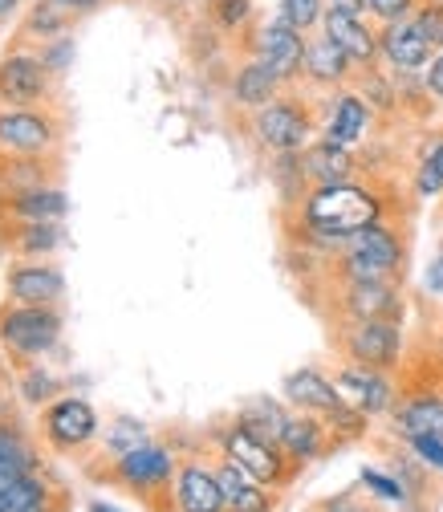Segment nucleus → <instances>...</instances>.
Instances as JSON below:
<instances>
[{"mask_svg": "<svg viewBox=\"0 0 443 512\" xmlns=\"http://www.w3.org/2000/svg\"><path fill=\"white\" fill-rule=\"evenodd\" d=\"M175 496H179V508H183V512H220V508L228 504V500H224V488H220V476L208 472V468H200V464H192V468L179 472Z\"/></svg>", "mask_w": 443, "mask_h": 512, "instance_id": "obj_15", "label": "nucleus"}, {"mask_svg": "<svg viewBox=\"0 0 443 512\" xmlns=\"http://www.w3.org/2000/svg\"><path fill=\"white\" fill-rule=\"evenodd\" d=\"M53 5H61V9H90L94 0H53Z\"/></svg>", "mask_w": 443, "mask_h": 512, "instance_id": "obj_41", "label": "nucleus"}, {"mask_svg": "<svg viewBox=\"0 0 443 512\" xmlns=\"http://www.w3.org/2000/svg\"><path fill=\"white\" fill-rule=\"evenodd\" d=\"M395 419H399V431L407 439H415V435L443 439V399L439 395H415V399H407Z\"/></svg>", "mask_w": 443, "mask_h": 512, "instance_id": "obj_21", "label": "nucleus"}, {"mask_svg": "<svg viewBox=\"0 0 443 512\" xmlns=\"http://www.w3.org/2000/svg\"><path fill=\"white\" fill-rule=\"evenodd\" d=\"M13 212L17 216H29V220H57L61 212H66V196L61 191H21V196L13 200Z\"/></svg>", "mask_w": 443, "mask_h": 512, "instance_id": "obj_26", "label": "nucleus"}, {"mask_svg": "<svg viewBox=\"0 0 443 512\" xmlns=\"http://www.w3.org/2000/svg\"><path fill=\"white\" fill-rule=\"evenodd\" d=\"M338 395L346 399V407L362 411V415H378L391 407V387L387 378L378 370H366V366H346L338 374Z\"/></svg>", "mask_w": 443, "mask_h": 512, "instance_id": "obj_10", "label": "nucleus"}, {"mask_svg": "<svg viewBox=\"0 0 443 512\" xmlns=\"http://www.w3.org/2000/svg\"><path fill=\"white\" fill-rule=\"evenodd\" d=\"M322 25H326V37L338 41V49L354 61V66H374V57L383 53V49H378V37H374V33L366 29V21L354 17V13L330 9V13L322 17Z\"/></svg>", "mask_w": 443, "mask_h": 512, "instance_id": "obj_11", "label": "nucleus"}, {"mask_svg": "<svg viewBox=\"0 0 443 512\" xmlns=\"http://www.w3.org/2000/svg\"><path fill=\"white\" fill-rule=\"evenodd\" d=\"M366 118H370V114H366V102L354 98V94H342L338 106H334V118H330V126H326V143H338V147L358 143L362 131H366Z\"/></svg>", "mask_w": 443, "mask_h": 512, "instance_id": "obj_23", "label": "nucleus"}, {"mask_svg": "<svg viewBox=\"0 0 443 512\" xmlns=\"http://www.w3.org/2000/svg\"><path fill=\"white\" fill-rule=\"evenodd\" d=\"M45 427H49L57 447H78V443H86L98 431V419H94V411L82 399H66V403H57L49 411Z\"/></svg>", "mask_w": 443, "mask_h": 512, "instance_id": "obj_16", "label": "nucleus"}, {"mask_svg": "<svg viewBox=\"0 0 443 512\" xmlns=\"http://www.w3.org/2000/svg\"><path fill=\"white\" fill-rule=\"evenodd\" d=\"M13 5H17V0H0V17H5V13H13Z\"/></svg>", "mask_w": 443, "mask_h": 512, "instance_id": "obj_42", "label": "nucleus"}, {"mask_svg": "<svg viewBox=\"0 0 443 512\" xmlns=\"http://www.w3.org/2000/svg\"><path fill=\"white\" fill-rule=\"evenodd\" d=\"M378 216H383L378 196L366 187H354V183L318 187L305 204V228L318 240H350L354 232L378 224Z\"/></svg>", "mask_w": 443, "mask_h": 512, "instance_id": "obj_1", "label": "nucleus"}, {"mask_svg": "<svg viewBox=\"0 0 443 512\" xmlns=\"http://www.w3.org/2000/svg\"><path fill=\"white\" fill-rule=\"evenodd\" d=\"M427 289L443 293V252H439V261H435V265H431V273H427Z\"/></svg>", "mask_w": 443, "mask_h": 512, "instance_id": "obj_39", "label": "nucleus"}, {"mask_svg": "<svg viewBox=\"0 0 443 512\" xmlns=\"http://www.w3.org/2000/svg\"><path fill=\"white\" fill-rule=\"evenodd\" d=\"M281 17L293 25V29H309V25H318L326 13H322V0H281Z\"/></svg>", "mask_w": 443, "mask_h": 512, "instance_id": "obj_27", "label": "nucleus"}, {"mask_svg": "<svg viewBox=\"0 0 443 512\" xmlns=\"http://www.w3.org/2000/svg\"><path fill=\"white\" fill-rule=\"evenodd\" d=\"M342 346H346L350 366L391 370L399 362V326L395 322H350Z\"/></svg>", "mask_w": 443, "mask_h": 512, "instance_id": "obj_3", "label": "nucleus"}, {"mask_svg": "<svg viewBox=\"0 0 443 512\" xmlns=\"http://www.w3.org/2000/svg\"><path fill=\"white\" fill-rule=\"evenodd\" d=\"M281 447L293 460H309L322 452V423L318 419H289L281 431Z\"/></svg>", "mask_w": 443, "mask_h": 512, "instance_id": "obj_25", "label": "nucleus"}, {"mask_svg": "<svg viewBox=\"0 0 443 512\" xmlns=\"http://www.w3.org/2000/svg\"><path fill=\"white\" fill-rule=\"evenodd\" d=\"M362 480H366L370 488H378V496H387V500H399V496H403L395 480H387V476H378V472H362Z\"/></svg>", "mask_w": 443, "mask_h": 512, "instance_id": "obj_36", "label": "nucleus"}, {"mask_svg": "<svg viewBox=\"0 0 443 512\" xmlns=\"http://www.w3.org/2000/svg\"><path fill=\"white\" fill-rule=\"evenodd\" d=\"M110 447H114L118 456L135 452V447H147V431H143L139 423H118V427L110 431Z\"/></svg>", "mask_w": 443, "mask_h": 512, "instance_id": "obj_32", "label": "nucleus"}, {"mask_svg": "<svg viewBox=\"0 0 443 512\" xmlns=\"http://www.w3.org/2000/svg\"><path fill=\"white\" fill-rule=\"evenodd\" d=\"M90 512H114V508H110V504H94Z\"/></svg>", "mask_w": 443, "mask_h": 512, "instance_id": "obj_43", "label": "nucleus"}, {"mask_svg": "<svg viewBox=\"0 0 443 512\" xmlns=\"http://www.w3.org/2000/svg\"><path fill=\"white\" fill-rule=\"evenodd\" d=\"M330 9H342V13L362 17V13H366V0H330Z\"/></svg>", "mask_w": 443, "mask_h": 512, "instance_id": "obj_40", "label": "nucleus"}, {"mask_svg": "<svg viewBox=\"0 0 443 512\" xmlns=\"http://www.w3.org/2000/svg\"><path fill=\"white\" fill-rule=\"evenodd\" d=\"M427 90H431L435 98H443V53L427 66Z\"/></svg>", "mask_w": 443, "mask_h": 512, "instance_id": "obj_37", "label": "nucleus"}, {"mask_svg": "<svg viewBox=\"0 0 443 512\" xmlns=\"http://www.w3.org/2000/svg\"><path fill=\"white\" fill-rule=\"evenodd\" d=\"M378 49L387 53V61L395 70H423L431 66V41L419 33L415 17L407 21H395V25H383V33H378Z\"/></svg>", "mask_w": 443, "mask_h": 512, "instance_id": "obj_9", "label": "nucleus"}, {"mask_svg": "<svg viewBox=\"0 0 443 512\" xmlns=\"http://www.w3.org/2000/svg\"><path fill=\"white\" fill-rule=\"evenodd\" d=\"M411 443H415V452H419L427 464L443 468V439H435V435H415Z\"/></svg>", "mask_w": 443, "mask_h": 512, "instance_id": "obj_35", "label": "nucleus"}, {"mask_svg": "<svg viewBox=\"0 0 443 512\" xmlns=\"http://www.w3.org/2000/svg\"><path fill=\"white\" fill-rule=\"evenodd\" d=\"M350 66L354 61L338 49V41L334 37H313V41H305V61H301V74L309 78V82H318V86H338V82H346L350 78Z\"/></svg>", "mask_w": 443, "mask_h": 512, "instance_id": "obj_13", "label": "nucleus"}, {"mask_svg": "<svg viewBox=\"0 0 443 512\" xmlns=\"http://www.w3.org/2000/svg\"><path fill=\"white\" fill-rule=\"evenodd\" d=\"M252 53H257L281 82H293L301 74V61H305V37L285 17H277V21L257 29V37H252Z\"/></svg>", "mask_w": 443, "mask_h": 512, "instance_id": "obj_4", "label": "nucleus"}, {"mask_svg": "<svg viewBox=\"0 0 443 512\" xmlns=\"http://www.w3.org/2000/svg\"><path fill=\"white\" fill-rule=\"evenodd\" d=\"M171 472H175L171 456L159 452V447H151V443L147 447H135V452H126V456H118V476L126 484H135V488H159V484L171 480Z\"/></svg>", "mask_w": 443, "mask_h": 512, "instance_id": "obj_17", "label": "nucleus"}, {"mask_svg": "<svg viewBox=\"0 0 443 512\" xmlns=\"http://www.w3.org/2000/svg\"><path fill=\"white\" fill-rule=\"evenodd\" d=\"M224 447H228V460L240 464L252 480H265V484L281 480V452H277L273 439H265V435H257L252 427L236 423V427L224 435Z\"/></svg>", "mask_w": 443, "mask_h": 512, "instance_id": "obj_5", "label": "nucleus"}, {"mask_svg": "<svg viewBox=\"0 0 443 512\" xmlns=\"http://www.w3.org/2000/svg\"><path fill=\"white\" fill-rule=\"evenodd\" d=\"M403 265V244L391 228L370 224L346 240V281H387Z\"/></svg>", "mask_w": 443, "mask_h": 512, "instance_id": "obj_2", "label": "nucleus"}, {"mask_svg": "<svg viewBox=\"0 0 443 512\" xmlns=\"http://www.w3.org/2000/svg\"><path fill=\"white\" fill-rule=\"evenodd\" d=\"M29 452H25V443L13 435V431H5L0 427V468H9V472H29Z\"/></svg>", "mask_w": 443, "mask_h": 512, "instance_id": "obj_29", "label": "nucleus"}, {"mask_svg": "<svg viewBox=\"0 0 443 512\" xmlns=\"http://www.w3.org/2000/svg\"><path fill=\"white\" fill-rule=\"evenodd\" d=\"M257 135H261V143L273 147V151H297V147H305V139H309V110L297 106V102L277 98V102H269V106L257 114Z\"/></svg>", "mask_w": 443, "mask_h": 512, "instance_id": "obj_6", "label": "nucleus"}, {"mask_svg": "<svg viewBox=\"0 0 443 512\" xmlns=\"http://www.w3.org/2000/svg\"><path fill=\"white\" fill-rule=\"evenodd\" d=\"M0 334H5V342L17 346L21 354H41L57 342V317L45 305H21V309L0 317Z\"/></svg>", "mask_w": 443, "mask_h": 512, "instance_id": "obj_7", "label": "nucleus"}, {"mask_svg": "<svg viewBox=\"0 0 443 512\" xmlns=\"http://www.w3.org/2000/svg\"><path fill=\"white\" fill-rule=\"evenodd\" d=\"M277 90H281V78L265 66L261 57H252L248 66L236 74V102H240V106L265 110L269 102H277Z\"/></svg>", "mask_w": 443, "mask_h": 512, "instance_id": "obj_20", "label": "nucleus"}, {"mask_svg": "<svg viewBox=\"0 0 443 512\" xmlns=\"http://www.w3.org/2000/svg\"><path fill=\"white\" fill-rule=\"evenodd\" d=\"M208 5H212V0H208Z\"/></svg>", "mask_w": 443, "mask_h": 512, "instance_id": "obj_44", "label": "nucleus"}, {"mask_svg": "<svg viewBox=\"0 0 443 512\" xmlns=\"http://www.w3.org/2000/svg\"><path fill=\"white\" fill-rule=\"evenodd\" d=\"M45 94V66L37 57H9L0 66V98L5 102H37Z\"/></svg>", "mask_w": 443, "mask_h": 512, "instance_id": "obj_14", "label": "nucleus"}, {"mask_svg": "<svg viewBox=\"0 0 443 512\" xmlns=\"http://www.w3.org/2000/svg\"><path fill=\"white\" fill-rule=\"evenodd\" d=\"M216 476H220V488H224V500L232 504V512H269L265 492H261L257 484H248V472H244L240 464L228 460Z\"/></svg>", "mask_w": 443, "mask_h": 512, "instance_id": "obj_22", "label": "nucleus"}, {"mask_svg": "<svg viewBox=\"0 0 443 512\" xmlns=\"http://www.w3.org/2000/svg\"><path fill=\"white\" fill-rule=\"evenodd\" d=\"M419 191H423V196H435V191H443V143H435L431 155L423 159V167H419Z\"/></svg>", "mask_w": 443, "mask_h": 512, "instance_id": "obj_30", "label": "nucleus"}, {"mask_svg": "<svg viewBox=\"0 0 443 512\" xmlns=\"http://www.w3.org/2000/svg\"><path fill=\"white\" fill-rule=\"evenodd\" d=\"M13 297L25 301V305H49L61 297V277L45 265H29V269H17L13 273Z\"/></svg>", "mask_w": 443, "mask_h": 512, "instance_id": "obj_24", "label": "nucleus"}, {"mask_svg": "<svg viewBox=\"0 0 443 512\" xmlns=\"http://www.w3.org/2000/svg\"><path fill=\"white\" fill-rule=\"evenodd\" d=\"M342 309H346L350 322H395L399 293L387 281H346Z\"/></svg>", "mask_w": 443, "mask_h": 512, "instance_id": "obj_8", "label": "nucleus"}, {"mask_svg": "<svg viewBox=\"0 0 443 512\" xmlns=\"http://www.w3.org/2000/svg\"><path fill=\"white\" fill-rule=\"evenodd\" d=\"M439 346H443V342H439Z\"/></svg>", "mask_w": 443, "mask_h": 512, "instance_id": "obj_45", "label": "nucleus"}, {"mask_svg": "<svg viewBox=\"0 0 443 512\" xmlns=\"http://www.w3.org/2000/svg\"><path fill=\"white\" fill-rule=\"evenodd\" d=\"M212 9H216V21L224 29H236L244 25V17L252 13V0H212Z\"/></svg>", "mask_w": 443, "mask_h": 512, "instance_id": "obj_33", "label": "nucleus"}, {"mask_svg": "<svg viewBox=\"0 0 443 512\" xmlns=\"http://www.w3.org/2000/svg\"><path fill=\"white\" fill-rule=\"evenodd\" d=\"M285 399L293 407H305V411H322V415H334L346 407V399L338 395V382L322 378L318 370H297L285 378Z\"/></svg>", "mask_w": 443, "mask_h": 512, "instance_id": "obj_12", "label": "nucleus"}, {"mask_svg": "<svg viewBox=\"0 0 443 512\" xmlns=\"http://www.w3.org/2000/svg\"><path fill=\"white\" fill-rule=\"evenodd\" d=\"M415 25L435 49H443V0H427V5H419L415 9Z\"/></svg>", "mask_w": 443, "mask_h": 512, "instance_id": "obj_28", "label": "nucleus"}, {"mask_svg": "<svg viewBox=\"0 0 443 512\" xmlns=\"http://www.w3.org/2000/svg\"><path fill=\"white\" fill-rule=\"evenodd\" d=\"M53 143V126L37 114H0V147L21 151V155H37Z\"/></svg>", "mask_w": 443, "mask_h": 512, "instance_id": "obj_18", "label": "nucleus"}, {"mask_svg": "<svg viewBox=\"0 0 443 512\" xmlns=\"http://www.w3.org/2000/svg\"><path fill=\"white\" fill-rule=\"evenodd\" d=\"M301 171H305L313 183H318V187H334V183H350L354 159H350V151L338 147V143H318V147L305 151Z\"/></svg>", "mask_w": 443, "mask_h": 512, "instance_id": "obj_19", "label": "nucleus"}, {"mask_svg": "<svg viewBox=\"0 0 443 512\" xmlns=\"http://www.w3.org/2000/svg\"><path fill=\"white\" fill-rule=\"evenodd\" d=\"M366 13L378 17L383 25H395V21L415 17V0H366Z\"/></svg>", "mask_w": 443, "mask_h": 512, "instance_id": "obj_31", "label": "nucleus"}, {"mask_svg": "<svg viewBox=\"0 0 443 512\" xmlns=\"http://www.w3.org/2000/svg\"><path fill=\"white\" fill-rule=\"evenodd\" d=\"M326 512H370V508H362L354 496H338V500H330V508Z\"/></svg>", "mask_w": 443, "mask_h": 512, "instance_id": "obj_38", "label": "nucleus"}, {"mask_svg": "<svg viewBox=\"0 0 443 512\" xmlns=\"http://www.w3.org/2000/svg\"><path fill=\"white\" fill-rule=\"evenodd\" d=\"M57 244V228H45V224H33V228H25V236H21V248H53Z\"/></svg>", "mask_w": 443, "mask_h": 512, "instance_id": "obj_34", "label": "nucleus"}]
</instances>
